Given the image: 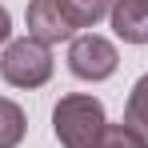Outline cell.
I'll return each mask as SVG.
<instances>
[{
    "mask_svg": "<svg viewBox=\"0 0 148 148\" xmlns=\"http://www.w3.org/2000/svg\"><path fill=\"white\" fill-rule=\"evenodd\" d=\"M104 128H108V116L92 92H68L52 108V132L64 148H96Z\"/></svg>",
    "mask_w": 148,
    "mask_h": 148,
    "instance_id": "6da1fadb",
    "label": "cell"
},
{
    "mask_svg": "<svg viewBox=\"0 0 148 148\" xmlns=\"http://www.w3.org/2000/svg\"><path fill=\"white\" fill-rule=\"evenodd\" d=\"M52 48L32 40V36H20V40H8L4 44V56H0V80L12 84V88H44L52 80Z\"/></svg>",
    "mask_w": 148,
    "mask_h": 148,
    "instance_id": "7a4b0ae2",
    "label": "cell"
},
{
    "mask_svg": "<svg viewBox=\"0 0 148 148\" xmlns=\"http://www.w3.org/2000/svg\"><path fill=\"white\" fill-rule=\"evenodd\" d=\"M116 64H120V56H116V44L108 36H100V32L72 36V44H68V72L76 80L100 84V80H108L116 72Z\"/></svg>",
    "mask_w": 148,
    "mask_h": 148,
    "instance_id": "3957f363",
    "label": "cell"
},
{
    "mask_svg": "<svg viewBox=\"0 0 148 148\" xmlns=\"http://www.w3.org/2000/svg\"><path fill=\"white\" fill-rule=\"evenodd\" d=\"M24 20H28V36L40 40V44H48V48L76 36V28H72V20H68V12H64L60 0H28Z\"/></svg>",
    "mask_w": 148,
    "mask_h": 148,
    "instance_id": "277c9868",
    "label": "cell"
},
{
    "mask_svg": "<svg viewBox=\"0 0 148 148\" xmlns=\"http://www.w3.org/2000/svg\"><path fill=\"white\" fill-rule=\"evenodd\" d=\"M108 24L124 44H148V0H116Z\"/></svg>",
    "mask_w": 148,
    "mask_h": 148,
    "instance_id": "5b68a950",
    "label": "cell"
},
{
    "mask_svg": "<svg viewBox=\"0 0 148 148\" xmlns=\"http://www.w3.org/2000/svg\"><path fill=\"white\" fill-rule=\"evenodd\" d=\"M124 124L140 136L148 144V72L132 84V92H128V104H124Z\"/></svg>",
    "mask_w": 148,
    "mask_h": 148,
    "instance_id": "8992f818",
    "label": "cell"
},
{
    "mask_svg": "<svg viewBox=\"0 0 148 148\" xmlns=\"http://www.w3.org/2000/svg\"><path fill=\"white\" fill-rule=\"evenodd\" d=\"M24 132H28V116H24V108H20L16 100L0 96V148H20Z\"/></svg>",
    "mask_w": 148,
    "mask_h": 148,
    "instance_id": "52a82bcc",
    "label": "cell"
},
{
    "mask_svg": "<svg viewBox=\"0 0 148 148\" xmlns=\"http://www.w3.org/2000/svg\"><path fill=\"white\" fill-rule=\"evenodd\" d=\"M60 4H64V12H68L72 28H96L100 20L112 12L116 0H60Z\"/></svg>",
    "mask_w": 148,
    "mask_h": 148,
    "instance_id": "ba28073f",
    "label": "cell"
},
{
    "mask_svg": "<svg viewBox=\"0 0 148 148\" xmlns=\"http://www.w3.org/2000/svg\"><path fill=\"white\" fill-rule=\"evenodd\" d=\"M96 148H148V144H144V140H140V136H136V132L120 120V124H108V128L100 132Z\"/></svg>",
    "mask_w": 148,
    "mask_h": 148,
    "instance_id": "9c48e42d",
    "label": "cell"
},
{
    "mask_svg": "<svg viewBox=\"0 0 148 148\" xmlns=\"http://www.w3.org/2000/svg\"><path fill=\"white\" fill-rule=\"evenodd\" d=\"M8 36H12V16H8V8L0 4V44H8Z\"/></svg>",
    "mask_w": 148,
    "mask_h": 148,
    "instance_id": "30bf717a",
    "label": "cell"
}]
</instances>
